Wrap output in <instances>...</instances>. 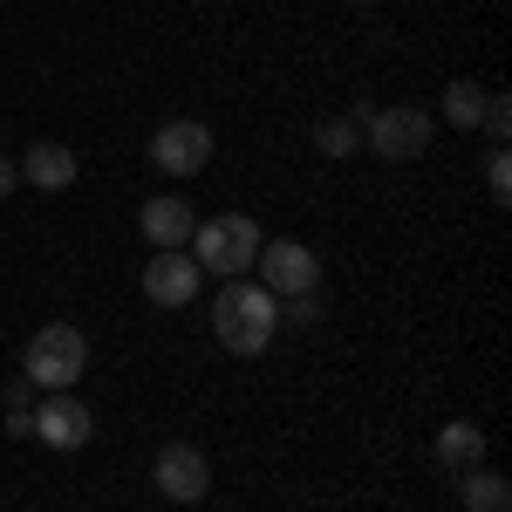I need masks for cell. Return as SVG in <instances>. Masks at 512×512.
<instances>
[{
  "label": "cell",
  "instance_id": "cell-1",
  "mask_svg": "<svg viewBox=\"0 0 512 512\" xmlns=\"http://www.w3.org/2000/svg\"><path fill=\"white\" fill-rule=\"evenodd\" d=\"M280 328V301L260 287V280H226L219 301H212V335L233 355H260Z\"/></svg>",
  "mask_w": 512,
  "mask_h": 512
},
{
  "label": "cell",
  "instance_id": "cell-2",
  "mask_svg": "<svg viewBox=\"0 0 512 512\" xmlns=\"http://www.w3.org/2000/svg\"><path fill=\"white\" fill-rule=\"evenodd\" d=\"M192 239H198V267H205V274H226V280H239L260 260V246H267L246 212H219V219L192 226Z\"/></svg>",
  "mask_w": 512,
  "mask_h": 512
},
{
  "label": "cell",
  "instance_id": "cell-3",
  "mask_svg": "<svg viewBox=\"0 0 512 512\" xmlns=\"http://www.w3.org/2000/svg\"><path fill=\"white\" fill-rule=\"evenodd\" d=\"M82 369H89V342H82V328H69V321H48V328H35V342H28V383H41V390H76Z\"/></svg>",
  "mask_w": 512,
  "mask_h": 512
},
{
  "label": "cell",
  "instance_id": "cell-4",
  "mask_svg": "<svg viewBox=\"0 0 512 512\" xmlns=\"http://www.w3.org/2000/svg\"><path fill=\"white\" fill-rule=\"evenodd\" d=\"M362 137H369V151H376L383 164H410V158L431 151V117L410 110V103H396V110H369Z\"/></svg>",
  "mask_w": 512,
  "mask_h": 512
},
{
  "label": "cell",
  "instance_id": "cell-5",
  "mask_svg": "<svg viewBox=\"0 0 512 512\" xmlns=\"http://www.w3.org/2000/svg\"><path fill=\"white\" fill-rule=\"evenodd\" d=\"M253 267H260V287H267L274 301H287V294H315V280H321V260L301 246V239H267Z\"/></svg>",
  "mask_w": 512,
  "mask_h": 512
},
{
  "label": "cell",
  "instance_id": "cell-6",
  "mask_svg": "<svg viewBox=\"0 0 512 512\" xmlns=\"http://www.w3.org/2000/svg\"><path fill=\"white\" fill-rule=\"evenodd\" d=\"M151 158H158V171H171V178H192V171H205V158H212V130L198 117L164 123L158 137H151Z\"/></svg>",
  "mask_w": 512,
  "mask_h": 512
},
{
  "label": "cell",
  "instance_id": "cell-7",
  "mask_svg": "<svg viewBox=\"0 0 512 512\" xmlns=\"http://www.w3.org/2000/svg\"><path fill=\"white\" fill-rule=\"evenodd\" d=\"M164 499H178V506H198L205 499V485H212V465H205V451L198 444H164L158 465H151Z\"/></svg>",
  "mask_w": 512,
  "mask_h": 512
},
{
  "label": "cell",
  "instance_id": "cell-8",
  "mask_svg": "<svg viewBox=\"0 0 512 512\" xmlns=\"http://www.w3.org/2000/svg\"><path fill=\"white\" fill-rule=\"evenodd\" d=\"M89 431H96V424H89V403H82V396H69V390H55L35 410V437L48 444V451H82V444H89Z\"/></svg>",
  "mask_w": 512,
  "mask_h": 512
},
{
  "label": "cell",
  "instance_id": "cell-9",
  "mask_svg": "<svg viewBox=\"0 0 512 512\" xmlns=\"http://www.w3.org/2000/svg\"><path fill=\"white\" fill-rule=\"evenodd\" d=\"M144 294H151L158 308H185V301H198V260H185V253L144 260Z\"/></svg>",
  "mask_w": 512,
  "mask_h": 512
},
{
  "label": "cell",
  "instance_id": "cell-10",
  "mask_svg": "<svg viewBox=\"0 0 512 512\" xmlns=\"http://www.w3.org/2000/svg\"><path fill=\"white\" fill-rule=\"evenodd\" d=\"M192 205L185 198H144V239L158 246V253H178L185 239H192Z\"/></svg>",
  "mask_w": 512,
  "mask_h": 512
},
{
  "label": "cell",
  "instance_id": "cell-11",
  "mask_svg": "<svg viewBox=\"0 0 512 512\" xmlns=\"http://www.w3.org/2000/svg\"><path fill=\"white\" fill-rule=\"evenodd\" d=\"M21 178H28L35 192H69V185H76V151H69V144H35V151L21 158Z\"/></svg>",
  "mask_w": 512,
  "mask_h": 512
},
{
  "label": "cell",
  "instance_id": "cell-12",
  "mask_svg": "<svg viewBox=\"0 0 512 512\" xmlns=\"http://www.w3.org/2000/svg\"><path fill=\"white\" fill-rule=\"evenodd\" d=\"M437 465H444V472L485 465V431H478V424H444V431H437Z\"/></svg>",
  "mask_w": 512,
  "mask_h": 512
},
{
  "label": "cell",
  "instance_id": "cell-13",
  "mask_svg": "<svg viewBox=\"0 0 512 512\" xmlns=\"http://www.w3.org/2000/svg\"><path fill=\"white\" fill-rule=\"evenodd\" d=\"M458 499L472 512H512V485L492 465H472V472H458Z\"/></svg>",
  "mask_w": 512,
  "mask_h": 512
},
{
  "label": "cell",
  "instance_id": "cell-14",
  "mask_svg": "<svg viewBox=\"0 0 512 512\" xmlns=\"http://www.w3.org/2000/svg\"><path fill=\"white\" fill-rule=\"evenodd\" d=\"M362 123H369V103H362L355 117H321L315 123V151L321 158H355V151H362Z\"/></svg>",
  "mask_w": 512,
  "mask_h": 512
},
{
  "label": "cell",
  "instance_id": "cell-15",
  "mask_svg": "<svg viewBox=\"0 0 512 512\" xmlns=\"http://www.w3.org/2000/svg\"><path fill=\"white\" fill-rule=\"evenodd\" d=\"M444 117L458 123V130H472V123L485 117V89H478L472 76H458L451 89H444Z\"/></svg>",
  "mask_w": 512,
  "mask_h": 512
},
{
  "label": "cell",
  "instance_id": "cell-16",
  "mask_svg": "<svg viewBox=\"0 0 512 512\" xmlns=\"http://www.w3.org/2000/svg\"><path fill=\"white\" fill-rule=\"evenodd\" d=\"M478 123H485V130H492V144L506 151V130H512V103H506V96H492V89H485V117H478Z\"/></svg>",
  "mask_w": 512,
  "mask_h": 512
},
{
  "label": "cell",
  "instance_id": "cell-17",
  "mask_svg": "<svg viewBox=\"0 0 512 512\" xmlns=\"http://www.w3.org/2000/svg\"><path fill=\"white\" fill-rule=\"evenodd\" d=\"M485 185H492V198H499V205L512 198V158H506V151H492V164H485Z\"/></svg>",
  "mask_w": 512,
  "mask_h": 512
},
{
  "label": "cell",
  "instance_id": "cell-18",
  "mask_svg": "<svg viewBox=\"0 0 512 512\" xmlns=\"http://www.w3.org/2000/svg\"><path fill=\"white\" fill-rule=\"evenodd\" d=\"M315 315H321V294H287V301H280V321H301V328H308Z\"/></svg>",
  "mask_w": 512,
  "mask_h": 512
},
{
  "label": "cell",
  "instance_id": "cell-19",
  "mask_svg": "<svg viewBox=\"0 0 512 512\" xmlns=\"http://www.w3.org/2000/svg\"><path fill=\"white\" fill-rule=\"evenodd\" d=\"M14 185H21V164H14V158H0V198L14 192Z\"/></svg>",
  "mask_w": 512,
  "mask_h": 512
}]
</instances>
